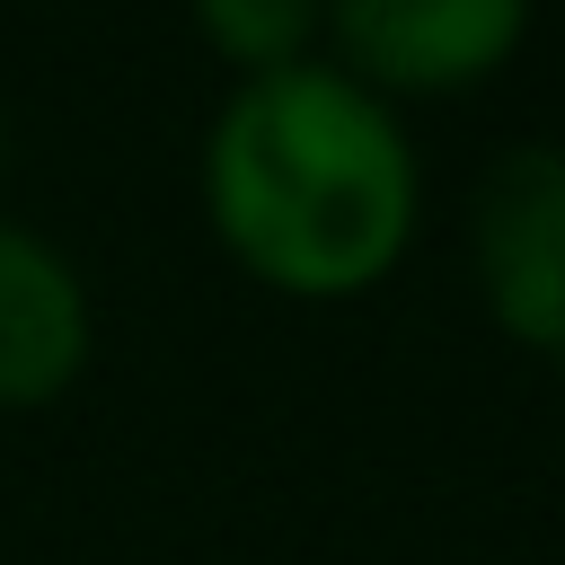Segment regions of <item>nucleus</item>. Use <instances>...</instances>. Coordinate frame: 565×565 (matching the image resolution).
Returning <instances> with one entry per match:
<instances>
[{
  "label": "nucleus",
  "instance_id": "423d86ee",
  "mask_svg": "<svg viewBox=\"0 0 565 565\" xmlns=\"http://www.w3.org/2000/svg\"><path fill=\"white\" fill-rule=\"evenodd\" d=\"M556 362H565V335H556Z\"/></svg>",
  "mask_w": 565,
  "mask_h": 565
},
{
  "label": "nucleus",
  "instance_id": "7ed1b4c3",
  "mask_svg": "<svg viewBox=\"0 0 565 565\" xmlns=\"http://www.w3.org/2000/svg\"><path fill=\"white\" fill-rule=\"evenodd\" d=\"M335 35V71L380 88H468L486 71H503L530 35L521 0H353L318 18Z\"/></svg>",
  "mask_w": 565,
  "mask_h": 565
},
{
  "label": "nucleus",
  "instance_id": "f257e3e1",
  "mask_svg": "<svg viewBox=\"0 0 565 565\" xmlns=\"http://www.w3.org/2000/svg\"><path fill=\"white\" fill-rule=\"evenodd\" d=\"M203 203L256 282L353 300L415 238V150L362 79L309 53L230 88L203 141Z\"/></svg>",
  "mask_w": 565,
  "mask_h": 565
},
{
  "label": "nucleus",
  "instance_id": "39448f33",
  "mask_svg": "<svg viewBox=\"0 0 565 565\" xmlns=\"http://www.w3.org/2000/svg\"><path fill=\"white\" fill-rule=\"evenodd\" d=\"M194 26H203V44H212L238 79L282 71V62H309V44L327 35L318 9H282V0H212Z\"/></svg>",
  "mask_w": 565,
  "mask_h": 565
},
{
  "label": "nucleus",
  "instance_id": "20e7f679",
  "mask_svg": "<svg viewBox=\"0 0 565 565\" xmlns=\"http://www.w3.org/2000/svg\"><path fill=\"white\" fill-rule=\"evenodd\" d=\"M88 362L79 274L18 221H0V406H44Z\"/></svg>",
  "mask_w": 565,
  "mask_h": 565
},
{
  "label": "nucleus",
  "instance_id": "f03ea898",
  "mask_svg": "<svg viewBox=\"0 0 565 565\" xmlns=\"http://www.w3.org/2000/svg\"><path fill=\"white\" fill-rule=\"evenodd\" d=\"M477 282L512 344L556 353L565 335V150L521 141L477 185Z\"/></svg>",
  "mask_w": 565,
  "mask_h": 565
}]
</instances>
